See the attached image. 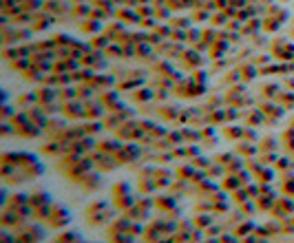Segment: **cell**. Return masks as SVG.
Instances as JSON below:
<instances>
[{"label":"cell","instance_id":"cell-20","mask_svg":"<svg viewBox=\"0 0 294 243\" xmlns=\"http://www.w3.org/2000/svg\"><path fill=\"white\" fill-rule=\"evenodd\" d=\"M252 228H255V224H250V221H244V224H241L239 228H237V230H232V232H235L237 237H246L244 232H250Z\"/></svg>","mask_w":294,"mask_h":243},{"label":"cell","instance_id":"cell-19","mask_svg":"<svg viewBox=\"0 0 294 243\" xmlns=\"http://www.w3.org/2000/svg\"><path fill=\"white\" fill-rule=\"evenodd\" d=\"M193 224H197L199 228H206V226L213 224V217H210V215H199V217H195Z\"/></svg>","mask_w":294,"mask_h":243},{"label":"cell","instance_id":"cell-5","mask_svg":"<svg viewBox=\"0 0 294 243\" xmlns=\"http://www.w3.org/2000/svg\"><path fill=\"white\" fill-rule=\"evenodd\" d=\"M58 100L60 102H71V100H80L77 97V86H60L58 89Z\"/></svg>","mask_w":294,"mask_h":243},{"label":"cell","instance_id":"cell-8","mask_svg":"<svg viewBox=\"0 0 294 243\" xmlns=\"http://www.w3.org/2000/svg\"><path fill=\"white\" fill-rule=\"evenodd\" d=\"M51 213H53V201H51V204L40 206V208H35V210H33V219H38V221H49V219H51Z\"/></svg>","mask_w":294,"mask_h":243},{"label":"cell","instance_id":"cell-10","mask_svg":"<svg viewBox=\"0 0 294 243\" xmlns=\"http://www.w3.org/2000/svg\"><path fill=\"white\" fill-rule=\"evenodd\" d=\"M29 204V195H24V193H15L11 195V199H9V204H7V208H20V206H27Z\"/></svg>","mask_w":294,"mask_h":243},{"label":"cell","instance_id":"cell-23","mask_svg":"<svg viewBox=\"0 0 294 243\" xmlns=\"http://www.w3.org/2000/svg\"><path fill=\"white\" fill-rule=\"evenodd\" d=\"M228 182L230 184H224V190H237V188H239V184H237V182H239V177H230Z\"/></svg>","mask_w":294,"mask_h":243},{"label":"cell","instance_id":"cell-16","mask_svg":"<svg viewBox=\"0 0 294 243\" xmlns=\"http://www.w3.org/2000/svg\"><path fill=\"white\" fill-rule=\"evenodd\" d=\"M224 135L228 139H239L244 137V128L241 126H230V128H224Z\"/></svg>","mask_w":294,"mask_h":243},{"label":"cell","instance_id":"cell-12","mask_svg":"<svg viewBox=\"0 0 294 243\" xmlns=\"http://www.w3.org/2000/svg\"><path fill=\"white\" fill-rule=\"evenodd\" d=\"M153 97H155V91H151V89H137L135 95H133V100H135V102H148V100H153Z\"/></svg>","mask_w":294,"mask_h":243},{"label":"cell","instance_id":"cell-2","mask_svg":"<svg viewBox=\"0 0 294 243\" xmlns=\"http://www.w3.org/2000/svg\"><path fill=\"white\" fill-rule=\"evenodd\" d=\"M77 27H80V31L82 33H89V35H97L102 31V22L97 18H84V20H80V24H77Z\"/></svg>","mask_w":294,"mask_h":243},{"label":"cell","instance_id":"cell-21","mask_svg":"<svg viewBox=\"0 0 294 243\" xmlns=\"http://www.w3.org/2000/svg\"><path fill=\"white\" fill-rule=\"evenodd\" d=\"M170 24H177V27H184V29H190V20H186V18H170Z\"/></svg>","mask_w":294,"mask_h":243},{"label":"cell","instance_id":"cell-13","mask_svg":"<svg viewBox=\"0 0 294 243\" xmlns=\"http://www.w3.org/2000/svg\"><path fill=\"white\" fill-rule=\"evenodd\" d=\"M58 239L62 241V243H80L82 239H80V235H77V232H73V230H66V232H62V235L58 237Z\"/></svg>","mask_w":294,"mask_h":243},{"label":"cell","instance_id":"cell-25","mask_svg":"<svg viewBox=\"0 0 294 243\" xmlns=\"http://www.w3.org/2000/svg\"><path fill=\"white\" fill-rule=\"evenodd\" d=\"M139 27L153 29V27H155V20H153V18H144V20H139Z\"/></svg>","mask_w":294,"mask_h":243},{"label":"cell","instance_id":"cell-18","mask_svg":"<svg viewBox=\"0 0 294 243\" xmlns=\"http://www.w3.org/2000/svg\"><path fill=\"white\" fill-rule=\"evenodd\" d=\"M261 151H277V139L275 137H268V139H261Z\"/></svg>","mask_w":294,"mask_h":243},{"label":"cell","instance_id":"cell-29","mask_svg":"<svg viewBox=\"0 0 294 243\" xmlns=\"http://www.w3.org/2000/svg\"><path fill=\"white\" fill-rule=\"evenodd\" d=\"M71 4H84V0H69Z\"/></svg>","mask_w":294,"mask_h":243},{"label":"cell","instance_id":"cell-7","mask_svg":"<svg viewBox=\"0 0 294 243\" xmlns=\"http://www.w3.org/2000/svg\"><path fill=\"white\" fill-rule=\"evenodd\" d=\"M80 184L84 186V190H97L102 188V177L100 175H84Z\"/></svg>","mask_w":294,"mask_h":243},{"label":"cell","instance_id":"cell-17","mask_svg":"<svg viewBox=\"0 0 294 243\" xmlns=\"http://www.w3.org/2000/svg\"><path fill=\"white\" fill-rule=\"evenodd\" d=\"M0 115H2V122H11V117L15 113L11 111V106H9V102H4L2 108H0Z\"/></svg>","mask_w":294,"mask_h":243},{"label":"cell","instance_id":"cell-4","mask_svg":"<svg viewBox=\"0 0 294 243\" xmlns=\"http://www.w3.org/2000/svg\"><path fill=\"white\" fill-rule=\"evenodd\" d=\"M44 204H51V195L49 193H44V190H40V193H33V195H29V206L31 208H40V206H44Z\"/></svg>","mask_w":294,"mask_h":243},{"label":"cell","instance_id":"cell-31","mask_svg":"<svg viewBox=\"0 0 294 243\" xmlns=\"http://www.w3.org/2000/svg\"><path fill=\"white\" fill-rule=\"evenodd\" d=\"M286 2H288V0H286Z\"/></svg>","mask_w":294,"mask_h":243},{"label":"cell","instance_id":"cell-24","mask_svg":"<svg viewBox=\"0 0 294 243\" xmlns=\"http://www.w3.org/2000/svg\"><path fill=\"white\" fill-rule=\"evenodd\" d=\"M277 164H279V166H277L279 170H288V168H292V162H290V159H279Z\"/></svg>","mask_w":294,"mask_h":243},{"label":"cell","instance_id":"cell-15","mask_svg":"<svg viewBox=\"0 0 294 243\" xmlns=\"http://www.w3.org/2000/svg\"><path fill=\"white\" fill-rule=\"evenodd\" d=\"M239 73H241V82H246V80H252L255 75H259V69H255V64H250V66H244Z\"/></svg>","mask_w":294,"mask_h":243},{"label":"cell","instance_id":"cell-22","mask_svg":"<svg viewBox=\"0 0 294 243\" xmlns=\"http://www.w3.org/2000/svg\"><path fill=\"white\" fill-rule=\"evenodd\" d=\"M142 232H144V226H142V224H137V221H133V226H131V230H128V235L139 237Z\"/></svg>","mask_w":294,"mask_h":243},{"label":"cell","instance_id":"cell-6","mask_svg":"<svg viewBox=\"0 0 294 243\" xmlns=\"http://www.w3.org/2000/svg\"><path fill=\"white\" fill-rule=\"evenodd\" d=\"M113 199H115V208L117 210H124V213H126V210H131L133 206L137 204L133 195H122V197H113Z\"/></svg>","mask_w":294,"mask_h":243},{"label":"cell","instance_id":"cell-1","mask_svg":"<svg viewBox=\"0 0 294 243\" xmlns=\"http://www.w3.org/2000/svg\"><path fill=\"white\" fill-rule=\"evenodd\" d=\"M69 221H71L69 210L60 204H53V213H51V219H49L51 228H64V226H69Z\"/></svg>","mask_w":294,"mask_h":243},{"label":"cell","instance_id":"cell-3","mask_svg":"<svg viewBox=\"0 0 294 243\" xmlns=\"http://www.w3.org/2000/svg\"><path fill=\"white\" fill-rule=\"evenodd\" d=\"M120 148H122V144L117 142V139H102V142H97L95 151H102V153H106V155H115Z\"/></svg>","mask_w":294,"mask_h":243},{"label":"cell","instance_id":"cell-14","mask_svg":"<svg viewBox=\"0 0 294 243\" xmlns=\"http://www.w3.org/2000/svg\"><path fill=\"white\" fill-rule=\"evenodd\" d=\"M122 195H131V186L124 182H117L113 186V197H122Z\"/></svg>","mask_w":294,"mask_h":243},{"label":"cell","instance_id":"cell-28","mask_svg":"<svg viewBox=\"0 0 294 243\" xmlns=\"http://www.w3.org/2000/svg\"><path fill=\"white\" fill-rule=\"evenodd\" d=\"M168 137L173 139V142H182V135H179V133H168Z\"/></svg>","mask_w":294,"mask_h":243},{"label":"cell","instance_id":"cell-11","mask_svg":"<svg viewBox=\"0 0 294 243\" xmlns=\"http://www.w3.org/2000/svg\"><path fill=\"white\" fill-rule=\"evenodd\" d=\"M106 208H108L106 199H97V201H93V204L86 206V217H91V215H100V213H104Z\"/></svg>","mask_w":294,"mask_h":243},{"label":"cell","instance_id":"cell-9","mask_svg":"<svg viewBox=\"0 0 294 243\" xmlns=\"http://www.w3.org/2000/svg\"><path fill=\"white\" fill-rule=\"evenodd\" d=\"M42 4H44V0H22L20 7H22V11L38 13V11H42Z\"/></svg>","mask_w":294,"mask_h":243},{"label":"cell","instance_id":"cell-30","mask_svg":"<svg viewBox=\"0 0 294 243\" xmlns=\"http://www.w3.org/2000/svg\"><path fill=\"white\" fill-rule=\"evenodd\" d=\"M55 243H62V241H60V239H58V241H55Z\"/></svg>","mask_w":294,"mask_h":243},{"label":"cell","instance_id":"cell-26","mask_svg":"<svg viewBox=\"0 0 294 243\" xmlns=\"http://www.w3.org/2000/svg\"><path fill=\"white\" fill-rule=\"evenodd\" d=\"M195 168H206L208 166V159H204V157H199V159H195V164H193Z\"/></svg>","mask_w":294,"mask_h":243},{"label":"cell","instance_id":"cell-27","mask_svg":"<svg viewBox=\"0 0 294 243\" xmlns=\"http://www.w3.org/2000/svg\"><path fill=\"white\" fill-rule=\"evenodd\" d=\"M153 9L151 7H137V15H151Z\"/></svg>","mask_w":294,"mask_h":243}]
</instances>
